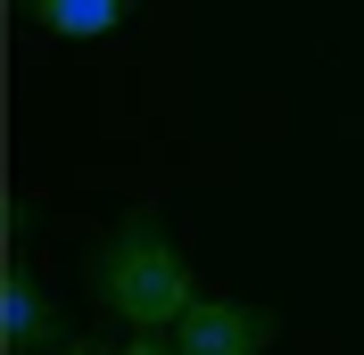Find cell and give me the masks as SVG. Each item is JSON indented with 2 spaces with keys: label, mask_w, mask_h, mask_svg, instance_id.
Wrapping results in <instances>:
<instances>
[{
  "label": "cell",
  "mask_w": 364,
  "mask_h": 355,
  "mask_svg": "<svg viewBox=\"0 0 364 355\" xmlns=\"http://www.w3.org/2000/svg\"><path fill=\"white\" fill-rule=\"evenodd\" d=\"M58 355H116V347H91V339H67Z\"/></svg>",
  "instance_id": "8992f818"
},
{
  "label": "cell",
  "mask_w": 364,
  "mask_h": 355,
  "mask_svg": "<svg viewBox=\"0 0 364 355\" xmlns=\"http://www.w3.org/2000/svg\"><path fill=\"white\" fill-rule=\"evenodd\" d=\"M0 347H9V355H58V347H67L58 306H50V289L33 281L25 256H9V273H0Z\"/></svg>",
  "instance_id": "3957f363"
},
{
  "label": "cell",
  "mask_w": 364,
  "mask_h": 355,
  "mask_svg": "<svg viewBox=\"0 0 364 355\" xmlns=\"http://www.w3.org/2000/svg\"><path fill=\"white\" fill-rule=\"evenodd\" d=\"M25 17L50 42H100V33H116L133 17V0H25Z\"/></svg>",
  "instance_id": "277c9868"
},
{
  "label": "cell",
  "mask_w": 364,
  "mask_h": 355,
  "mask_svg": "<svg viewBox=\"0 0 364 355\" xmlns=\"http://www.w3.org/2000/svg\"><path fill=\"white\" fill-rule=\"evenodd\" d=\"M273 306H249V297H191V314L174 322V347L182 355H265L273 347Z\"/></svg>",
  "instance_id": "7a4b0ae2"
},
{
  "label": "cell",
  "mask_w": 364,
  "mask_h": 355,
  "mask_svg": "<svg viewBox=\"0 0 364 355\" xmlns=\"http://www.w3.org/2000/svg\"><path fill=\"white\" fill-rule=\"evenodd\" d=\"M199 297V273L158 223V207H133L108 240L91 248V306L116 314L124 331H174Z\"/></svg>",
  "instance_id": "6da1fadb"
},
{
  "label": "cell",
  "mask_w": 364,
  "mask_h": 355,
  "mask_svg": "<svg viewBox=\"0 0 364 355\" xmlns=\"http://www.w3.org/2000/svg\"><path fill=\"white\" fill-rule=\"evenodd\" d=\"M116 355H182V347H174V331H133Z\"/></svg>",
  "instance_id": "5b68a950"
},
{
  "label": "cell",
  "mask_w": 364,
  "mask_h": 355,
  "mask_svg": "<svg viewBox=\"0 0 364 355\" xmlns=\"http://www.w3.org/2000/svg\"><path fill=\"white\" fill-rule=\"evenodd\" d=\"M9 9H25V0H9Z\"/></svg>",
  "instance_id": "52a82bcc"
}]
</instances>
